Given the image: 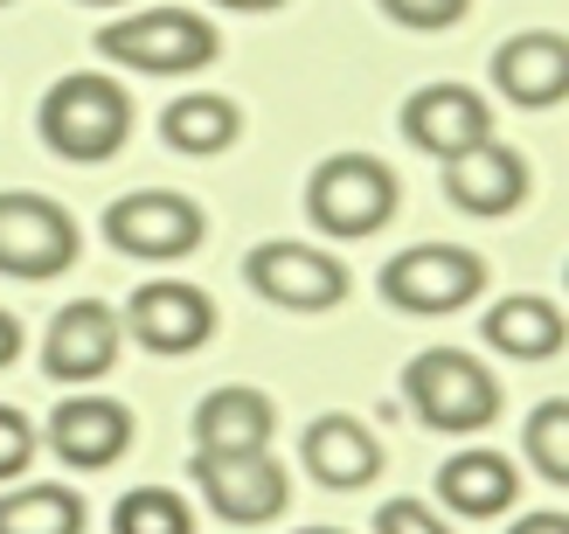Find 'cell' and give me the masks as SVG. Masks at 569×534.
<instances>
[{
	"label": "cell",
	"instance_id": "obj_1",
	"mask_svg": "<svg viewBox=\"0 0 569 534\" xmlns=\"http://www.w3.org/2000/svg\"><path fill=\"white\" fill-rule=\"evenodd\" d=\"M36 125L63 160H83V167L111 160L126 147V132H132V91H119V83L98 77V70H77L42 98Z\"/></svg>",
	"mask_w": 569,
	"mask_h": 534
},
{
	"label": "cell",
	"instance_id": "obj_2",
	"mask_svg": "<svg viewBox=\"0 0 569 534\" xmlns=\"http://www.w3.org/2000/svg\"><path fill=\"white\" fill-rule=\"evenodd\" d=\"M403 396L423 416V431H451V437H472V431H487L500 416L493 369H479V361L459 354V347H423L403 369Z\"/></svg>",
	"mask_w": 569,
	"mask_h": 534
},
{
	"label": "cell",
	"instance_id": "obj_3",
	"mask_svg": "<svg viewBox=\"0 0 569 534\" xmlns=\"http://www.w3.org/2000/svg\"><path fill=\"white\" fill-rule=\"evenodd\" d=\"M306 215L320 222L327 236L361 243L396 215V174L376 153H333V160L312 167V181H306Z\"/></svg>",
	"mask_w": 569,
	"mask_h": 534
},
{
	"label": "cell",
	"instance_id": "obj_4",
	"mask_svg": "<svg viewBox=\"0 0 569 534\" xmlns=\"http://www.w3.org/2000/svg\"><path fill=\"white\" fill-rule=\"evenodd\" d=\"M98 49L126 70H147V77H181V70H209L222 56V36L188 14V8H147V14H126L98 28Z\"/></svg>",
	"mask_w": 569,
	"mask_h": 534
},
{
	"label": "cell",
	"instance_id": "obj_5",
	"mask_svg": "<svg viewBox=\"0 0 569 534\" xmlns=\"http://www.w3.org/2000/svg\"><path fill=\"white\" fill-rule=\"evenodd\" d=\"M194 486H202L209 514L230 521V527H264L284 514V500H292V480H284V465L271 459V444H230V452H202L194 444Z\"/></svg>",
	"mask_w": 569,
	"mask_h": 534
},
{
	"label": "cell",
	"instance_id": "obj_6",
	"mask_svg": "<svg viewBox=\"0 0 569 534\" xmlns=\"http://www.w3.org/2000/svg\"><path fill=\"white\" fill-rule=\"evenodd\" d=\"M487 292V258L459 243H417L382 264V299L410 320H445Z\"/></svg>",
	"mask_w": 569,
	"mask_h": 534
},
{
	"label": "cell",
	"instance_id": "obj_7",
	"mask_svg": "<svg viewBox=\"0 0 569 534\" xmlns=\"http://www.w3.org/2000/svg\"><path fill=\"white\" fill-rule=\"evenodd\" d=\"M209 236V215L202 202L188 194H167V188H147V194H126V202L104 209V243L119 258H139V264H174V258H194Z\"/></svg>",
	"mask_w": 569,
	"mask_h": 534
},
{
	"label": "cell",
	"instance_id": "obj_8",
	"mask_svg": "<svg viewBox=\"0 0 569 534\" xmlns=\"http://www.w3.org/2000/svg\"><path fill=\"white\" fill-rule=\"evenodd\" d=\"M243 278H250V292L284 305V313H333L340 299H348V264L327 258V250H312V243H258L243 258Z\"/></svg>",
	"mask_w": 569,
	"mask_h": 534
},
{
	"label": "cell",
	"instance_id": "obj_9",
	"mask_svg": "<svg viewBox=\"0 0 569 534\" xmlns=\"http://www.w3.org/2000/svg\"><path fill=\"white\" fill-rule=\"evenodd\" d=\"M77 264V222L49 194H0V271L8 278H56Z\"/></svg>",
	"mask_w": 569,
	"mask_h": 534
},
{
	"label": "cell",
	"instance_id": "obj_10",
	"mask_svg": "<svg viewBox=\"0 0 569 534\" xmlns=\"http://www.w3.org/2000/svg\"><path fill=\"white\" fill-rule=\"evenodd\" d=\"M126 326L153 354H194L216 333V299L202 285H181V278H153L126 299Z\"/></svg>",
	"mask_w": 569,
	"mask_h": 534
},
{
	"label": "cell",
	"instance_id": "obj_11",
	"mask_svg": "<svg viewBox=\"0 0 569 534\" xmlns=\"http://www.w3.org/2000/svg\"><path fill=\"white\" fill-rule=\"evenodd\" d=\"M445 194H451V209H466V215H507V209L528 202V160L487 132V139H472V147L445 153Z\"/></svg>",
	"mask_w": 569,
	"mask_h": 534
},
{
	"label": "cell",
	"instance_id": "obj_12",
	"mask_svg": "<svg viewBox=\"0 0 569 534\" xmlns=\"http://www.w3.org/2000/svg\"><path fill=\"white\" fill-rule=\"evenodd\" d=\"M111 361H119V313L104 299L63 305L42 341V369L56 382H98V375H111Z\"/></svg>",
	"mask_w": 569,
	"mask_h": 534
},
{
	"label": "cell",
	"instance_id": "obj_13",
	"mask_svg": "<svg viewBox=\"0 0 569 534\" xmlns=\"http://www.w3.org/2000/svg\"><path fill=\"white\" fill-rule=\"evenodd\" d=\"M49 444H56L63 465L104 472L111 459H126V444H132V410L111 403V396H70L49 416Z\"/></svg>",
	"mask_w": 569,
	"mask_h": 534
},
{
	"label": "cell",
	"instance_id": "obj_14",
	"mask_svg": "<svg viewBox=\"0 0 569 534\" xmlns=\"http://www.w3.org/2000/svg\"><path fill=\"white\" fill-rule=\"evenodd\" d=\"M403 132H410V147L445 160V153L472 147V139H487L493 111H487L479 91H466V83H423V91L403 104Z\"/></svg>",
	"mask_w": 569,
	"mask_h": 534
},
{
	"label": "cell",
	"instance_id": "obj_15",
	"mask_svg": "<svg viewBox=\"0 0 569 534\" xmlns=\"http://www.w3.org/2000/svg\"><path fill=\"white\" fill-rule=\"evenodd\" d=\"M493 83L528 111H549L569 91V42L556 28H528V36L493 49Z\"/></svg>",
	"mask_w": 569,
	"mask_h": 534
},
{
	"label": "cell",
	"instance_id": "obj_16",
	"mask_svg": "<svg viewBox=\"0 0 569 534\" xmlns=\"http://www.w3.org/2000/svg\"><path fill=\"white\" fill-rule=\"evenodd\" d=\"M299 459H306V472L320 486L355 493V486H368L382 472V444H376L368 424H355V416H312L306 437H299Z\"/></svg>",
	"mask_w": 569,
	"mask_h": 534
},
{
	"label": "cell",
	"instance_id": "obj_17",
	"mask_svg": "<svg viewBox=\"0 0 569 534\" xmlns=\"http://www.w3.org/2000/svg\"><path fill=\"white\" fill-rule=\"evenodd\" d=\"M278 431V410L264 389H250V382H222L209 389L202 403H194V444L202 452H230V444H271Z\"/></svg>",
	"mask_w": 569,
	"mask_h": 534
},
{
	"label": "cell",
	"instance_id": "obj_18",
	"mask_svg": "<svg viewBox=\"0 0 569 534\" xmlns=\"http://www.w3.org/2000/svg\"><path fill=\"white\" fill-rule=\"evenodd\" d=\"M515 493H521V480L500 452H459V459L438 465V500L459 521H493V514L515 507Z\"/></svg>",
	"mask_w": 569,
	"mask_h": 534
},
{
	"label": "cell",
	"instance_id": "obj_19",
	"mask_svg": "<svg viewBox=\"0 0 569 534\" xmlns=\"http://www.w3.org/2000/svg\"><path fill=\"white\" fill-rule=\"evenodd\" d=\"M562 313H556V299H535V292H515V299H500L493 313H487V347L493 354H515V361H549L562 354Z\"/></svg>",
	"mask_w": 569,
	"mask_h": 534
},
{
	"label": "cell",
	"instance_id": "obj_20",
	"mask_svg": "<svg viewBox=\"0 0 569 534\" xmlns=\"http://www.w3.org/2000/svg\"><path fill=\"white\" fill-rule=\"evenodd\" d=\"M237 132H243V111L216 91H181L160 111V139L174 153H222V147H237Z\"/></svg>",
	"mask_w": 569,
	"mask_h": 534
},
{
	"label": "cell",
	"instance_id": "obj_21",
	"mask_svg": "<svg viewBox=\"0 0 569 534\" xmlns=\"http://www.w3.org/2000/svg\"><path fill=\"white\" fill-rule=\"evenodd\" d=\"M83 527V500L70 486H14L0 493V534H77Z\"/></svg>",
	"mask_w": 569,
	"mask_h": 534
},
{
	"label": "cell",
	"instance_id": "obj_22",
	"mask_svg": "<svg viewBox=\"0 0 569 534\" xmlns=\"http://www.w3.org/2000/svg\"><path fill=\"white\" fill-rule=\"evenodd\" d=\"M111 527H119V534H188L194 514H188V500H181V493H167V486H139V493H126L119 507H111Z\"/></svg>",
	"mask_w": 569,
	"mask_h": 534
},
{
	"label": "cell",
	"instance_id": "obj_23",
	"mask_svg": "<svg viewBox=\"0 0 569 534\" xmlns=\"http://www.w3.org/2000/svg\"><path fill=\"white\" fill-rule=\"evenodd\" d=\"M528 459L549 486L569 480V403H542L528 416Z\"/></svg>",
	"mask_w": 569,
	"mask_h": 534
},
{
	"label": "cell",
	"instance_id": "obj_24",
	"mask_svg": "<svg viewBox=\"0 0 569 534\" xmlns=\"http://www.w3.org/2000/svg\"><path fill=\"white\" fill-rule=\"evenodd\" d=\"M376 8H382L389 21L417 28V36H438V28H451V21L466 14V0H376Z\"/></svg>",
	"mask_w": 569,
	"mask_h": 534
},
{
	"label": "cell",
	"instance_id": "obj_25",
	"mask_svg": "<svg viewBox=\"0 0 569 534\" xmlns=\"http://www.w3.org/2000/svg\"><path fill=\"white\" fill-rule=\"evenodd\" d=\"M28 459H36V424H28L21 410L0 403V480H21Z\"/></svg>",
	"mask_w": 569,
	"mask_h": 534
},
{
	"label": "cell",
	"instance_id": "obj_26",
	"mask_svg": "<svg viewBox=\"0 0 569 534\" xmlns=\"http://www.w3.org/2000/svg\"><path fill=\"white\" fill-rule=\"evenodd\" d=\"M376 527H382V534H438L445 521H438L431 507H417V500H389V507L376 514Z\"/></svg>",
	"mask_w": 569,
	"mask_h": 534
},
{
	"label": "cell",
	"instance_id": "obj_27",
	"mask_svg": "<svg viewBox=\"0 0 569 534\" xmlns=\"http://www.w3.org/2000/svg\"><path fill=\"white\" fill-rule=\"evenodd\" d=\"M14 354H21V320H14V313H0V369H8Z\"/></svg>",
	"mask_w": 569,
	"mask_h": 534
},
{
	"label": "cell",
	"instance_id": "obj_28",
	"mask_svg": "<svg viewBox=\"0 0 569 534\" xmlns=\"http://www.w3.org/2000/svg\"><path fill=\"white\" fill-rule=\"evenodd\" d=\"M216 8H237V14H264V8H284V0H216Z\"/></svg>",
	"mask_w": 569,
	"mask_h": 534
},
{
	"label": "cell",
	"instance_id": "obj_29",
	"mask_svg": "<svg viewBox=\"0 0 569 534\" xmlns=\"http://www.w3.org/2000/svg\"><path fill=\"white\" fill-rule=\"evenodd\" d=\"M91 8H119V0H91Z\"/></svg>",
	"mask_w": 569,
	"mask_h": 534
},
{
	"label": "cell",
	"instance_id": "obj_30",
	"mask_svg": "<svg viewBox=\"0 0 569 534\" xmlns=\"http://www.w3.org/2000/svg\"><path fill=\"white\" fill-rule=\"evenodd\" d=\"M0 8H8V0H0Z\"/></svg>",
	"mask_w": 569,
	"mask_h": 534
}]
</instances>
